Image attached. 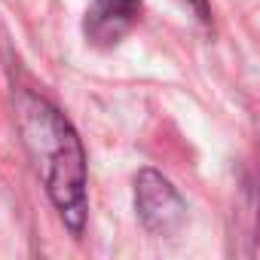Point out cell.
<instances>
[{
  "label": "cell",
  "instance_id": "cell-2",
  "mask_svg": "<svg viewBox=\"0 0 260 260\" xmlns=\"http://www.w3.org/2000/svg\"><path fill=\"white\" fill-rule=\"evenodd\" d=\"M135 211L150 236H175L187 223V202L156 169H141L135 175Z\"/></svg>",
  "mask_w": 260,
  "mask_h": 260
},
{
  "label": "cell",
  "instance_id": "cell-3",
  "mask_svg": "<svg viewBox=\"0 0 260 260\" xmlns=\"http://www.w3.org/2000/svg\"><path fill=\"white\" fill-rule=\"evenodd\" d=\"M141 0H92L86 19H83V34L92 46L110 49L122 43L141 22Z\"/></svg>",
  "mask_w": 260,
  "mask_h": 260
},
{
  "label": "cell",
  "instance_id": "cell-4",
  "mask_svg": "<svg viewBox=\"0 0 260 260\" xmlns=\"http://www.w3.org/2000/svg\"><path fill=\"white\" fill-rule=\"evenodd\" d=\"M184 4L196 10V16H199V22H202V25H211V10H208L205 0H184Z\"/></svg>",
  "mask_w": 260,
  "mask_h": 260
},
{
  "label": "cell",
  "instance_id": "cell-5",
  "mask_svg": "<svg viewBox=\"0 0 260 260\" xmlns=\"http://www.w3.org/2000/svg\"><path fill=\"white\" fill-rule=\"evenodd\" d=\"M254 251H257V257H260V220H257V245H254Z\"/></svg>",
  "mask_w": 260,
  "mask_h": 260
},
{
  "label": "cell",
  "instance_id": "cell-1",
  "mask_svg": "<svg viewBox=\"0 0 260 260\" xmlns=\"http://www.w3.org/2000/svg\"><path fill=\"white\" fill-rule=\"evenodd\" d=\"M13 110L22 144L46 187V196L52 199L64 226L80 236L89 217V169L77 128L49 98L31 89H16Z\"/></svg>",
  "mask_w": 260,
  "mask_h": 260
}]
</instances>
